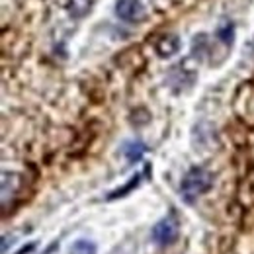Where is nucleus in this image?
Returning a JSON list of instances; mask_svg holds the SVG:
<instances>
[{
  "instance_id": "nucleus-1",
  "label": "nucleus",
  "mask_w": 254,
  "mask_h": 254,
  "mask_svg": "<svg viewBox=\"0 0 254 254\" xmlns=\"http://www.w3.org/2000/svg\"><path fill=\"white\" fill-rule=\"evenodd\" d=\"M213 186V174L201 166H191L186 172V176L182 178L180 184V195L186 203H193L199 195H203L205 191Z\"/></svg>"
},
{
  "instance_id": "nucleus-2",
  "label": "nucleus",
  "mask_w": 254,
  "mask_h": 254,
  "mask_svg": "<svg viewBox=\"0 0 254 254\" xmlns=\"http://www.w3.org/2000/svg\"><path fill=\"white\" fill-rule=\"evenodd\" d=\"M180 235V225H178V219L174 215H168L164 219H160L155 227H153V241L159 245V247H168L172 245Z\"/></svg>"
},
{
  "instance_id": "nucleus-3",
  "label": "nucleus",
  "mask_w": 254,
  "mask_h": 254,
  "mask_svg": "<svg viewBox=\"0 0 254 254\" xmlns=\"http://www.w3.org/2000/svg\"><path fill=\"white\" fill-rule=\"evenodd\" d=\"M116 16L129 24L141 22L145 18V6L141 0H116Z\"/></svg>"
},
{
  "instance_id": "nucleus-4",
  "label": "nucleus",
  "mask_w": 254,
  "mask_h": 254,
  "mask_svg": "<svg viewBox=\"0 0 254 254\" xmlns=\"http://www.w3.org/2000/svg\"><path fill=\"white\" fill-rule=\"evenodd\" d=\"M155 49H157V53H159L160 57H172V55H176L180 51V39L174 33L162 35L159 41H157Z\"/></svg>"
},
{
  "instance_id": "nucleus-5",
  "label": "nucleus",
  "mask_w": 254,
  "mask_h": 254,
  "mask_svg": "<svg viewBox=\"0 0 254 254\" xmlns=\"http://www.w3.org/2000/svg\"><path fill=\"white\" fill-rule=\"evenodd\" d=\"M145 151H147V147L141 141H127L126 145H124V149H122V153H124V157L127 159L129 164L139 162V160L143 159Z\"/></svg>"
},
{
  "instance_id": "nucleus-6",
  "label": "nucleus",
  "mask_w": 254,
  "mask_h": 254,
  "mask_svg": "<svg viewBox=\"0 0 254 254\" xmlns=\"http://www.w3.org/2000/svg\"><path fill=\"white\" fill-rule=\"evenodd\" d=\"M215 35L219 37V41L225 43V45H231L233 43V39H235V26H233V22H221L219 26H217V30H215Z\"/></svg>"
},
{
  "instance_id": "nucleus-7",
  "label": "nucleus",
  "mask_w": 254,
  "mask_h": 254,
  "mask_svg": "<svg viewBox=\"0 0 254 254\" xmlns=\"http://www.w3.org/2000/svg\"><path fill=\"white\" fill-rule=\"evenodd\" d=\"M90 4H92V0H70L68 2V14L72 18H80L90 10Z\"/></svg>"
},
{
  "instance_id": "nucleus-8",
  "label": "nucleus",
  "mask_w": 254,
  "mask_h": 254,
  "mask_svg": "<svg viewBox=\"0 0 254 254\" xmlns=\"http://www.w3.org/2000/svg\"><path fill=\"white\" fill-rule=\"evenodd\" d=\"M139 182H141V174H135V176H131V180L127 182L124 188H118V190H114L110 195H108V199L112 201V199H118V197H124V195H127L131 190H135L137 186H139Z\"/></svg>"
},
{
  "instance_id": "nucleus-9",
  "label": "nucleus",
  "mask_w": 254,
  "mask_h": 254,
  "mask_svg": "<svg viewBox=\"0 0 254 254\" xmlns=\"http://www.w3.org/2000/svg\"><path fill=\"white\" fill-rule=\"evenodd\" d=\"M68 254H96V245L92 243V241H84V239H80V241L72 243V247H70Z\"/></svg>"
},
{
  "instance_id": "nucleus-10",
  "label": "nucleus",
  "mask_w": 254,
  "mask_h": 254,
  "mask_svg": "<svg viewBox=\"0 0 254 254\" xmlns=\"http://www.w3.org/2000/svg\"><path fill=\"white\" fill-rule=\"evenodd\" d=\"M35 245H37V243H28V247H22V249H20L16 254H30V253H33V251H35Z\"/></svg>"
}]
</instances>
